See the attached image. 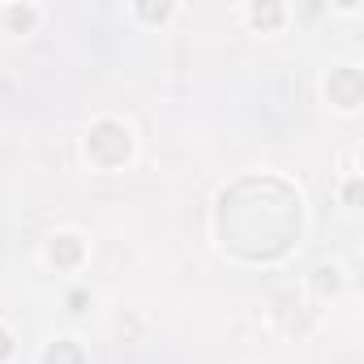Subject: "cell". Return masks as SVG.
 <instances>
[{"instance_id":"cell-6","label":"cell","mask_w":364,"mask_h":364,"mask_svg":"<svg viewBox=\"0 0 364 364\" xmlns=\"http://www.w3.org/2000/svg\"><path fill=\"white\" fill-rule=\"evenodd\" d=\"M249 22H253L257 31H274V26L283 22V9H279V5H253V9H249Z\"/></svg>"},{"instance_id":"cell-11","label":"cell","mask_w":364,"mask_h":364,"mask_svg":"<svg viewBox=\"0 0 364 364\" xmlns=\"http://www.w3.org/2000/svg\"><path fill=\"white\" fill-rule=\"evenodd\" d=\"M360 202V180H351V185H347V206H355Z\"/></svg>"},{"instance_id":"cell-10","label":"cell","mask_w":364,"mask_h":364,"mask_svg":"<svg viewBox=\"0 0 364 364\" xmlns=\"http://www.w3.org/2000/svg\"><path fill=\"white\" fill-rule=\"evenodd\" d=\"M69 309L82 313V309H86V291H73V296H69Z\"/></svg>"},{"instance_id":"cell-7","label":"cell","mask_w":364,"mask_h":364,"mask_svg":"<svg viewBox=\"0 0 364 364\" xmlns=\"http://www.w3.org/2000/svg\"><path fill=\"white\" fill-rule=\"evenodd\" d=\"M338 287H343V279H338L334 266H317V270H313V291H317V296H334Z\"/></svg>"},{"instance_id":"cell-8","label":"cell","mask_w":364,"mask_h":364,"mask_svg":"<svg viewBox=\"0 0 364 364\" xmlns=\"http://www.w3.org/2000/svg\"><path fill=\"white\" fill-rule=\"evenodd\" d=\"M35 18H39L35 9H5V22H9L14 31H31V26H35Z\"/></svg>"},{"instance_id":"cell-12","label":"cell","mask_w":364,"mask_h":364,"mask_svg":"<svg viewBox=\"0 0 364 364\" xmlns=\"http://www.w3.org/2000/svg\"><path fill=\"white\" fill-rule=\"evenodd\" d=\"M137 14H141V18H167L171 9H167V5H159V9H137Z\"/></svg>"},{"instance_id":"cell-2","label":"cell","mask_w":364,"mask_h":364,"mask_svg":"<svg viewBox=\"0 0 364 364\" xmlns=\"http://www.w3.org/2000/svg\"><path fill=\"white\" fill-rule=\"evenodd\" d=\"M86 154H90L95 167H120V163L133 154V133H129V124H120V120H99V124H90Z\"/></svg>"},{"instance_id":"cell-9","label":"cell","mask_w":364,"mask_h":364,"mask_svg":"<svg viewBox=\"0 0 364 364\" xmlns=\"http://www.w3.org/2000/svg\"><path fill=\"white\" fill-rule=\"evenodd\" d=\"M9 355H14V334L0 326V360H9Z\"/></svg>"},{"instance_id":"cell-4","label":"cell","mask_w":364,"mask_h":364,"mask_svg":"<svg viewBox=\"0 0 364 364\" xmlns=\"http://www.w3.org/2000/svg\"><path fill=\"white\" fill-rule=\"evenodd\" d=\"M82 240L77 236H56L52 245H48V257H52V266H60V270H73L77 262H82Z\"/></svg>"},{"instance_id":"cell-1","label":"cell","mask_w":364,"mask_h":364,"mask_svg":"<svg viewBox=\"0 0 364 364\" xmlns=\"http://www.w3.org/2000/svg\"><path fill=\"white\" fill-rule=\"evenodd\" d=\"M219 240L245 262H274L300 236V193L279 176H245L219 193Z\"/></svg>"},{"instance_id":"cell-5","label":"cell","mask_w":364,"mask_h":364,"mask_svg":"<svg viewBox=\"0 0 364 364\" xmlns=\"http://www.w3.org/2000/svg\"><path fill=\"white\" fill-rule=\"evenodd\" d=\"M43 364H86V355H82V347L73 338H56V343H48Z\"/></svg>"},{"instance_id":"cell-3","label":"cell","mask_w":364,"mask_h":364,"mask_svg":"<svg viewBox=\"0 0 364 364\" xmlns=\"http://www.w3.org/2000/svg\"><path fill=\"white\" fill-rule=\"evenodd\" d=\"M326 99H330L338 112H355V107L364 103V73H360L355 65L330 69V77H326Z\"/></svg>"}]
</instances>
